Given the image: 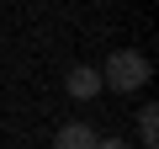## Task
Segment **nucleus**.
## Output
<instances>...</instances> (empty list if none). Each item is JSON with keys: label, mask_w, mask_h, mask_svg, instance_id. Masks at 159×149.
Instances as JSON below:
<instances>
[{"label": "nucleus", "mask_w": 159, "mask_h": 149, "mask_svg": "<svg viewBox=\"0 0 159 149\" xmlns=\"http://www.w3.org/2000/svg\"><path fill=\"white\" fill-rule=\"evenodd\" d=\"M101 91H117V96H138L143 85H148V74H154V64H148V53H138V48H117L101 69Z\"/></svg>", "instance_id": "f257e3e1"}, {"label": "nucleus", "mask_w": 159, "mask_h": 149, "mask_svg": "<svg viewBox=\"0 0 159 149\" xmlns=\"http://www.w3.org/2000/svg\"><path fill=\"white\" fill-rule=\"evenodd\" d=\"M64 91H69L74 101H90V96H101V74H96L90 64H74V69L64 74Z\"/></svg>", "instance_id": "f03ea898"}, {"label": "nucleus", "mask_w": 159, "mask_h": 149, "mask_svg": "<svg viewBox=\"0 0 159 149\" xmlns=\"http://www.w3.org/2000/svg\"><path fill=\"white\" fill-rule=\"evenodd\" d=\"M53 149H96V128H85V123H64V128L53 133Z\"/></svg>", "instance_id": "7ed1b4c3"}, {"label": "nucleus", "mask_w": 159, "mask_h": 149, "mask_svg": "<svg viewBox=\"0 0 159 149\" xmlns=\"http://www.w3.org/2000/svg\"><path fill=\"white\" fill-rule=\"evenodd\" d=\"M138 144L143 149H159V112L154 107H138Z\"/></svg>", "instance_id": "20e7f679"}, {"label": "nucleus", "mask_w": 159, "mask_h": 149, "mask_svg": "<svg viewBox=\"0 0 159 149\" xmlns=\"http://www.w3.org/2000/svg\"><path fill=\"white\" fill-rule=\"evenodd\" d=\"M96 149H133L127 138H96Z\"/></svg>", "instance_id": "39448f33"}]
</instances>
